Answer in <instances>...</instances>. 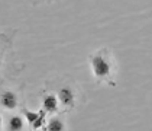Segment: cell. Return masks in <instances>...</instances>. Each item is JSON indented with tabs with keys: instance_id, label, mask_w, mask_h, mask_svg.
Returning <instances> with one entry per match:
<instances>
[{
	"instance_id": "5b68a950",
	"label": "cell",
	"mask_w": 152,
	"mask_h": 131,
	"mask_svg": "<svg viewBox=\"0 0 152 131\" xmlns=\"http://www.w3.org/2000/svg\"><path fill=\"white\" fill-rule=\"evenodd\" d=\"M0 105L6 111H15L19 105V96L12 89H6L0 93Z\"/></svg>"
},
{
	"instance_id": "6da1fadb",
	"label": "cell",
	"mask_w": 152,
	"mask_h": 131,
	"mask_svg": "<svg viewBox=\"0 0 152 131\" xmlns=\"http://www.w3.org/2000/svg\"><path fill=\"white\" fill-rule=\"evenodd\" d=\"M88 64L91 67L96 83H106L109 86H116L117 61L112 50L107 47L99 48L88 56Z\"/></svg>"
},
{
	"instance_id": "3957f363",
	"label": "cell",
	"mask_w": 152,
	"mask_h": 131,
	"mask_svg": "<svg viewBox=\"0 0 152 131\" xmlns=\"http://www.w3.org/2000/svg\"><path fill=\"white\" fill-rule=\"evenodd\" d=\"M59 99L58 96L52 92H44L42 93V109L48 114H59Z\"/></svg>"
},
{
	"instance_id": "30bf717a",
	"label": "cell",
	"mask_w": 152,
	"mask_h": 131,
	"mask_svg": "<svg viewBox=\"0 0 152 131\" xmlns=\"http://www.w3.org/2000/svg\"><path fill=\"white\" fill-rule=\"evenodd\" d=\"M1 66H3V57H1V54H0V69H1Z\"/></svg>"
},
{
	"instance_id": "8992f818",
	"label": "cell",
	"mask_w": 152,
	"mask_h": 131,
	"mask_svg": "<svg viewBox=\"0 0 152 131\" xmlns=\"http://www.w3.org/2000/svg\"><path fill=\"white\" fill-rule=\"evenodd\" d=\"M44 128L49 131H62V130H65V122H64V119L61 118V117L54 115V117H51V118L48 119V122L45 124Z\"/></svg>"
},
{
	"instance_id": "ba28073f",
	"label": "cell",
	"mask_w": 152,
	"mask_h": 131,
	"mask_svg": "<svg viewBox=\"0 0 152 131\" xmlns=\"http://www.w3.org/2000/svg\"><path fill=\"white\" fill-rule=\"evenodd\" d=\"M42 1H47V0H31V3H32L34 6H36V4H39V3H42Z\"/></svg>"
},
{
	"instance_id": "52a82bcc",
	"label": "cell",
	"mask_w": 152,
	"mask_h": 131,
	"mask_svg": "<svg viewBox=\"0 0 152 131\" xmlns=\"http://www.w3.org/2000/svg\"><path fill=\"white\" fill-rule=\"evenodd\" d=\"M23 127H25V121L20 115H12V117H9V119H7V127H6L9 131H20V130H23Z\"/></svg>"
},
{
	"instance_id": "7a4b0ae2",
	"label": "cell",
	"mask_w": 152,
	"mask_h": 131,
	"mask_svg": "<svg viewBox=\"0 0 152 131\" xmlns=\"http://www.w3.org/2000/svg\"><path fill=\"white\" fill-rule=\"evenodd\" d=\"M78 87L75 83L70 80V82H64L57 87V96L59 99V104L65 107V111L72 109L77 105V99H78Z\"/></svg>"
},
{
	"instance_id": "277c9868",
	"label": "cell",
	"mask_w": 152,
	"mask_h": 131,
	"mask_svg": "<svg viewBox=\"0 0 152 131\" xmlns=\"http://www.w3.org/2000/svg\"><path fill=\"white\" fill-rule=\"evenodd\" d=\"M22 111H23L25 117H26V119H28V122H29V125H31V128H32V130L44 128V125L47 124V121H45L47 114H45V111H44V109H41L38 114H35V112L28 111L26 107H23L22 108Z\"/></svg>"
},
{
	"instance_id": "9c48e42d",
	"label": "cell",
	"mask_w": 152,
	"mask_h": 131,
	"mask_svg": "<svg viewBox=\"0 0 152 131\" xmlns=\"http://www.w3.org/2000/svg\"><path fill=\"white\" fill-rule=\"evenodd\" d=\"M3 128V119H1V115H0V130Z\"/></svg>"
}]
</instances>
